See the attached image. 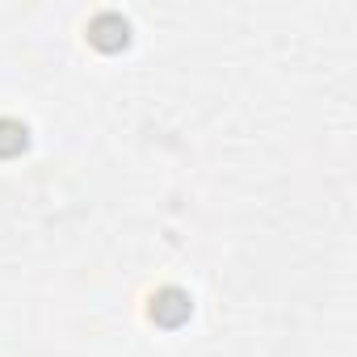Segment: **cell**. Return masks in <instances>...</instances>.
Masks as SVG:
<instances>
[{
    "mask_svg": "<svg viewBox=\"0 0 357 357\" xmlns=\"http://www.w3.org/2000/svg\"><path fill=\"white\" fill-rule=\"evenodd\" d=\"M26 143H30V130L17 122V118H0V155H17V151H26Z\"/></svg>",
    "mask_w": 357,
    "mask_h": 357,
    "instance_id": "cell-3",
    "label": "cell"
},
{
    "mask_svg": "<svg viewBox=\"0 0 357 357\" xmlns=\"http://www.w3.org/2000/svg\"><path fill=\"white\" fill-rule=\"evenodd\" d=\"M126 38H130V26H126V17H118V13H97V17L89 22V43H93L97 51H122Z\"/></svg>",
    "mask_w": 357,
    "mask_h": 357,
    "instance_id": "cell-2",
    "label": "cell"
},
{
    "mask_svg": "<svg viewBox=\"0 0 357 357\" xmlns=\"http://www.w3.org/2000/svg\"><path fill=\"white\" fill-rule=\"evenodd\" d=\"M190 311H194L190 294L176 290V286H164V290H155V298H151V319L164 324V328H181V324L190 319Z\"/></svg>",
    "mask_w": 357,
    "mask_h": 357,
    "instance_id": "cell-1",
    "label": "cell"
}]
</instances>
